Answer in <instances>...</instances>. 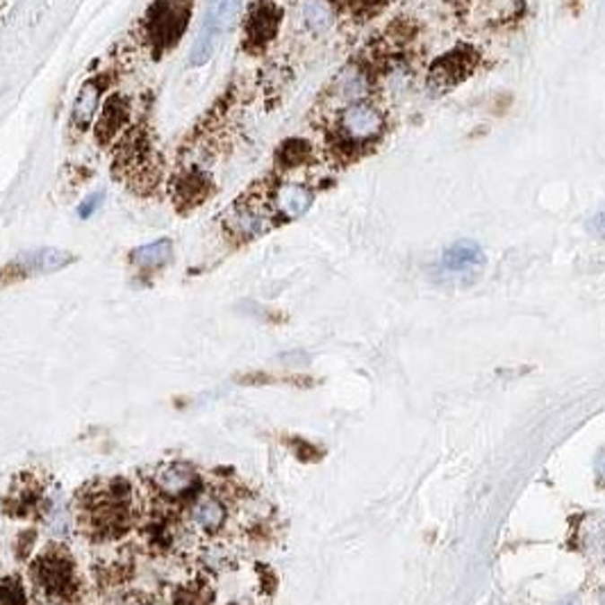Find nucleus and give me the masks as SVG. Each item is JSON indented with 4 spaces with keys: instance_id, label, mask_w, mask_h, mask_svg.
<instances>
[{
    "instance_id": "obj_1",
    "label": "nucleus",
    "mask_w": 605,
    "mask_h": 605,
    "mask_svg": "<svg viewBox=\"0 0 605 605\" xmlns=\"http://www.w3.org/2000/svg\"><path fill=\"white\" fill-rule=\"evenodd\" d=\"M189 0H157L146 16V37L155 50L171 48L189 23Z\"/></svg>"
},
{
    "instance_id": "obj_2",
    "label": "nucleus",
    "mask_w": 605,
    "mask_h": 605,
    "mask_svg": "<svg viewBox=\"0 0 605 605\" xmlns=\"http://www.w3.org/2000/svg\"><path fill=\"white\" fill-rule=\"evenodd\" d=\"M241 0H215L212 3L206 21H203V28H200L198 37H196L194 46L189 50L191 66H203V64L210 62L216 50V41L234 21Z\"/></svg>"
},
{
    "instance_id": "obj_3",
    "label": "nucleus",
    "mask_w": 605,
    "mask_h": 605,
    "mask_svg": "<svg viewBox=\"0 0 605 605\" xmlns=\"http://www.w3.org/2000/svg\"><path fill=\"white\" fill-rule=\"evenodd\" d=\"M224 225L230 234L240 240H253L271 228V215L258 203L240 200L224 212Z\"/></svg>"
},
{
    "instance_id": "obj_4",
    "label": "nucleus",
    "mask_w": 605,
    "mask_h": 605,
    "mask_svg": "<svg viewBox=\"0 0 605 605\" xmlns=\"http://www.w3.org/2000/svg\"><path fill=\"white\" fill-rule=\"evenodd\" d=\"M74 255L66 253V250L59 249H39V250H28V253L19 255L14 262L7 267V271L16 276V278H23V276H41V274H55L59 268L69 267L74 262Z\"/></svg>"
},
{
    "instance_id": "obj_5",
    "label": "nucleus",
    "mask_w": 605,
    "mask_h": 605,
    "mask_svg": "<svg viewBox=\"0 0 605 605\" xmlns=\"http://www.w3.org/2000/svg\"><path fill=\"white\" fill-rule=\"evenodd\" d=\"M35 581L50 594H69L74 590V565L69 557L48 553L37 560Z\"/></svg>"
},
{
    "instance_id": "obj_6",
    "label": "nucleus",
    "mask_w": 605,
    "mask_h": 605,
    "mask_svg": "<svg viewBox=\"0 0 605 605\" xmlns=\"http://www.w3.org/2000/svg\"><path fill=\"white\" fill-rule=\"evenodd\" d=\"M339 126L348 142H369L382 130V118L372 105L357 103L344 110Z\"/></svg>"
},
{
    "instance_id": "obj_7",
    "label": "nucleus",
    "mask_w": 605,
    "mask_h": 605,
    "mask_svg": "<svg viewBox=\"0 0 605 605\" xmlns=\"http://www.w3.org/2000/svg\"><path fill=\"white\" fill-rule=\"evenodd\" d=\"M198 483V476H196L194 469L185 462H173L166 464L164 469H160L155 476V485L160 489V494L169 498H178L189 494L191 489Z\"/></svg>"
},
{
    "instance_id": "obj_8",
    "label": "nucleus",
    "mask_w": 605,
    "mask_h": 605,
    "mask_svg": "<svg viewBox=\"0 0 605 605\" xmlns=\"http://www.w3.org/2000/svg\"><path fill=\"white\" fill-rule=\"evenodd\" d=\"M280 12L271 3H258L250 10L249 21H246V37L253 46H264L271 41L278 32Z\"/></svg>"
},
{
    "instance_id": "obj_9",
    "label": "nucleus",
    "mask_w": 605,
    "mask_h": 605,
    "mask_svg": "<svg viewBox=\"0 0 605 605\" xmlns=\"http://www.w3.org/2000/svg\"><path fill=\"white\" fill-rule=\"evenodd\" d=\"M274 203L280 215L287 216V219H298V216H302L312 207L314 194L308 187L296 185V182H285V185L276 189Z\"/></svg>"
},
{
    "instance_id": "obj_10",
    "label": "nucleus",
    "mask_w": 605,
    "mask_h": 605,
    "mask_svg": "<svg viewBox=\"0 0 605 605\" xmlns=\"http://www.w3.org/2000/svg\"><path fill=\"white\" fill-rule=\"evenodd\" d=\"M446 271L451 274H467V271H476L485 264V253L476 241L462 240L455 241L442 258Z\"/></svg>"
},
{
    "instance_id": "obj_11",
    "label": "nucleus",
    "mask_w": 605,
    "mask_h": 605,
    "mask_svg": "<svg viewBox=\"0 0 605 605\" xmlns=\"http://www.w3.org/2000/svg\"><path fill=\"white\" fill-rule=\"evenodd\" d=\"M474 66V55L462 53V50H453L446 57H442L440 62L433 66V83L437 87H453L460 80H464V75L471 71Z\"/></svg>"
},
{
    "instance_id": "obj_12",
    "label": "nucleus",
    "mask_w": 605,
    "mask_h": 605,
    "mask_svg": "<svg viewBox=\"0 0 605 605\" xmlns=\"http://www.w3.org/2000/svg\"><path fill=\"white\" fill-rule=\"evenodd\" d=\"M101 93H103V89H101L98 80H89V83L83 84L74 105H71V123H74V127L84 130V127L92 126L98 103H101Z\"/></svg>"
},
{
    "instance_id": "obj_13",
    "label": "nucleus",
    "mask_w": 605,
    "mask_h": 605,
    "mask_svg": "<svg viewBox=\"0 0 605 605\" xmlns=\"http://www.w3.org/2000/svg\"><path fill=\"white\" fill-rule=\"evenodd\" d=\"M173 258V244L169 240H157L151 241L146 246H139L130 253V259L135 267H139L142 271H151V268H160L164 264H169V259Z\"/></svg>"
},
{
    "instance_id": "obj_14",
    "label": "nucleus",
    "mask_w": 605,
    "mask_h": 605,
    "mask_svg": "<svg viewBox=\"0 0 605 605\" xmlns=\"http://www.w3.org/2000/svg\"><path fill=\"white\" fill-rule=\"evenodd\" d=\"M123 126H126V105L121 103V98H112V101H108V105H105L101 118H98L96 126L98 139L108 142V139H112Z\"/></svg>"
},
{
    "instance_id": "obj_15",
    "label": "nucleus",
    "mask_w": 605,
    "mask_h": 605,
    "mask_svg": "<svg viewBox=\"0 0 605 605\" xmlns=\"http://www.w3.org/2000/svg\"><path fill=\"white\" fill-rule=\"evenodd\" d=\"M224 522L225 508L219 501H215V498H206V501H200L194 508V523L200 530L215 532L224 526Z\"/></svg>"
},
{
    "instance_id": "obj_16",
    "label": "nucleus",
    "mask_w": 605,
    "mask_h": 605,
    "mask_svg": "<svg viewBox=\"0 0 605 605\" xmlns=\"http://www.w3.org/2000/svg\"><path fill=\"white\" fill-rule=\"evenodd\" d=\"M302 19L312 32L323 35L332 25V10L326 0H305L302 3Z\"/></svg>"
},
{
    "instance_id": "obj_17",
    "label": "nucleus",
    "mask_w": 605,
    "mask_h": 605,
    "mask_svg": "<svg viewBox=\"0 0 605 605\" xmlns=\"http://www.w3.org/2000/svg\"><path fill=\"white\" fill-rule=\"evenodd\" d=\"M46 523H48L50 535H55V537L69 535L71 514H69V508H66V501H64L62 494H55V496L50 498V510H48V514H46Z\"/></svg>"
},
{
    "instance_id": "obj_18",
    "label": "nucleus",
    "mask_w": 605,
    "mask_h": 605,
    "mask_svg": "<svg viewBox=\"0 0 605 605\" xmlns=\"http://www.w3.org/2000/svg\"><path fill=\"white\" fill-rule=\"evenodd\" d=\"M178 187H180V191H178V198L191 200V203H196V200H203V196H206L207 180L200 176L198 171H194V173H187V176L182 178L180 182H178Z\"/></svg>"
},
{
    "instance_id": "obj_19",
    "label": "nucleus",
    "mask_w": 605,
    "mask_h": 605,
    "mask_svg": "<svg viewBox=\"0 0 605 605\" xmlns=\"http://www.w3.org/2000/svg\"><path fill=\"white\" fill-rule=\"evenodd\" d=\"M0 605H28V594L19 578H0Z\"/></svg>"
},
{
    "instance_id": "obj_20",
    "label": "nucleus",
    "mask_w": 605,
    "mask_h": 605,
    "mask_svg": "<svg viewBox=\"0 0 605 605\" xmlns=\"http://www.w3.org/2000/svg\"><path fill=\"white\" fill-rule=\"evenodd\" d=\"M310 157V146L308 142H301V139H292V142H285L278 151V160L285 166H296L308 162Z\"/></svg>"
},
{
    "instance_id": "obj_21",
    "label": "nucleus",
    "mask_w": 605,
    "mask_h": 605,
    "mask_svg": "<svg viewBox=\"0 0 605 605\" xmlns=\"http://www.w3.org/2000/svg\"><path fill=\"white\" fill-rule=\"evenodd\" d=\"M338 89L344 98L362 96V93H364V89H366L364 75H362L360 71H355V69L344 71L342 78H339V83H338Z\"/></svg>"
},
{
    "instance_id": "obj_22",
    "label": "nucleus",
    "mask_w": 605,
    "mask_h": 605,
    "mask_svg": "<svg viewBox=\"0 0 605 605\" xmlns=\"http://www.w3.org/2000/svg\"><path fill=\"white\" fill-rule=\"evenodd\" d=\"M101 206H103V194H92L89 198H84L83 203H80L78 216L80 219H89V216H93L98 210H101Z\"/></svg>"
},
{
    "instance_id": "obj_23",
    "label": "nucleus",
    "mask_w": 605,
    "mask_h": 605,
    "mask_svg": "<svg viewBox=\"0 0 605 605\" xmlns=\"http://www.w3.org/2000/svg\"><path fill=\"white\" fill-rule=\"evenodd\" d=\"M590 228L594 230V232L605 234V215H599V216H596V219L590 224Z\"/></svg>"
},
{
    "instance_id": "obj_24",
    "label": "nucleus",
    "mask_w": 605,
    "mask_h": 605,
    "mask_svg": "<svg viewBox=\"0 0 605 605\" xmlns=\"http://www.w3.org/2000/svg\"><path fill=\"white\" fill-rule=\"evenodd\" d=\"M596 474H599L601 480H605V451L596 460Z\"/></svg>"
},
{
    "instance_id": "obj_25",
    "label": "nucleus",
    "mask_w": 605,
    "mask_h": 605,
    "mask_svg": "<svg viewBox=\"0 0 605 605\" xmlns=\"http://www.w3.org/2000/svg\"><path fill=\"white\" fill-rule=\"evenodd\" d=\"M601 605H605V596H603V601H601Z\"/></svg>"
},
{
    "instance_id": "obj_26",
    "label": "nucleus",
    "mask_w": 605,
    "mask_h": 605,
    "mask_svg": "<svg viewBox=\"0 0 605 605\" xmlns=\"http://www.w3.org/2000/svg\"><path fill=\"white\" fill-rule=\"evenodd\" d=\"M44 605H59V603H44Z\"/></svg>"
},
{
    "instance_id": "obj_27",
    "label": "nucleus",
    "mask_w": 605,
    "mask_h": 605,
    "mask_svg": "<svg viewBox=\"0 0 605 605\" xmlns=\"http://www.w3.org/2000/svg\"><path fill=\"white\" fill-rule=\"evenodd\" d=\"M157 605H160V603H157Z\"/></svg>"
}]
</instances>
